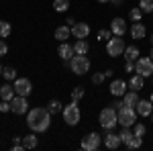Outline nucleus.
<instances>
[{"label": "nucleus", "instance_id": "9d476101", "mask_svg": "<svg viewBox=\"0 0 153 151\" xmlns=\"http://www.w3.org/2000/svg\"><path fill=\"white\" fill-rule=\"evenodd\" d=\"M12 86H14V90H16L19 96H29V94L33 92V84H31L29 78H16Z\"/></svg>", "mask_w": 153, "mask_h": 151}, {"label": "nucleus", "instance_id": "f8f14e48", "mask_svg": "<svg viewBox=\"0 0 153 151\" xmlns=\"http://www.w3.org/2000/svg\"><path fill=\"white\" fill-rule=\"evenodd\" d=\"M127 88H129V84L123 82V80H112L110 82V94L117 96V98L125 96V94H127Z\"/></svg>", "mask_w": 153, "mask_h": 151}, {"label": "nucleus", "instance_id": "6e6552de", "mask_svg": "<svg viewBox=\"0 0 153 151\" xmlns=\"http://www.w3.org/2000/svg\"><path fill=\"white\" fill-rule=\"evenodd\" d=\"M135 71L141 74L143 78H151L153 76V59L151 57H139L135 61Z\"/></svg>", "mask_w": 153, "mask_h": 151}, {"label": "nucleus", "instance_id": "423d86ee", "mask_svg": "<svg viewBox=\"0 0 153 151\" xmlns=\"http://www.w3.org/2000/svg\"><path fill=\"white\" fill-rule=\"evenodd\" d=\"M125 41H123V37H112V39H108L106 41V55H110V57H118V55H123L125 53Z\"/></svg>", "mask_w": 153, "mask_h": 151}, {"label": "nucleus", "instance_id": "393cba45", "mask_svg": "<svg viewBox=\"0 0 153 151\" xmlns=\"http://www.w3.org/2000/svg\"><path fill=\"white\" fill-rule=\"evenodd\" d=\"M133 135H135V133L131 131V127H123V131L118 133V137H120V143H123V145H127V143L133 139Z\"/></svg>", "mask_w": 153, "mask_h": 151}, {"label": "nucleus", "instance_id": "5701e85b", "mask_svg": "<svg viewBox=\"0 0 153 151\" xmlns=\"http://www.w3.org/2000/svg\"><path fill=\"white\" fill-rule=\"evenodd\" d=\"M139 100H141V98H139V92H135V90H131V92H127L125 96H123V102H125L127 106H133V108L137 106Z\"/></svg>", "mask_w": 153, "mask_h": 151}, {"label": "nucleus", "instance_id": "1a4fd4ad", "mask_svg": "<svg viewBox=\"0 0 153 151\" xmlns=\"http://www.w3.org/2000/svg\"><path fill=\"white\" fill-rule=\"evenodd\" d=\"M10 112L14 115H25V112H29V102H27V96H14L10 100Z\"/></svg>", "mask_w": 153, "mask_h": 151}, {"label": "nucleus", "instance_id": "dca6fc26", "mask_svg": "<svg viewBox=\"0 0 153 151\" xmlns=\"http://www.w3.org/2000/svg\"><path fill=\"white\" fill-rule=\"evenodd\" d=\"M131 37L135 39V41H139V39H145V35H147V29H145V25L139 21V23H133V27L129 29Z\"/></svg>", "mask_w": 153, "mask_h": 151}, {"label": "nucleus", "instance_id": "f3484780", "mask_svg": "<svg viewBox=\"0 0 153 151\" xmlns=\"http://www.w3.org/2000/svg\"><path fill=\"white\" fill-rule=\"evenodd\" d=\"M55 39H57L59 43H63L65 39H70V35H71V27L70 25H59L57 29H55Z\"/></svg>", "mask_w": 153, "mask_h": 151}, {"label": "nucleus", "instance_id": "4c0bfd02", "mask_svg": "<svg viewBox=\"0 0 153 151\" xmlns=\"http://www.w3.org/2000/svg\"><path fill=\"white\" fill-rule=\"evenodd\" d=\"M6 53H8V45H6V41L0 39V57H4Z\"/></svg>", "mask_w": 153, "mask_h": 151}, {"label": "nucleus", "instance_id": "a878e982", "mask_svg": "<svg viewBox=\"0 0 153 151\" xmlns=\"http://www.w3.org/2000/svg\"><path fill=\"white\" fill-rule=\"evenodd\" d=\"M2 76H4L6 82H14L16 78H19V76H16V70L10 68V65H8V68H2Z\"/></svg>", "mask_w": 153, "mask_h": 151}, {"label": "nucleus", "instance_id": "f03ea898", "mask_svg": "<svg viewBox=\"0 0 153 151\" xmlns=\"http://www.w3.org/2000/svg\"><path fill=\"white\" fill-rule=\"evenodd\" d=\"M98 123H100V127L104 129V131H112V129L118 125V112L114 106H106L102 108V112L98 116Z\"/></svg>", "mask_w": 153, "mask_h": 151}, {"label": "nucleus", "instance_id": "c85d7f7f", "mask_svg": "<svg viewBox=\"0 0 153 151\" xmlns=\"http://www.w3.org/2000/svg\"><path fill=\"white\" fill-rule=\"evenodd\" d=\"M47 110L51 112V116H53V115H57V112H61V110H63V106H61V102H59V100H49Z\"/></svg>", "mask_w": 153, "mask_h": 151}, {"label": "nucleus", "instance_id": "4be33fe9", "mask_svg": "<svg viewBox=\"0 0 153 151\" xmlns=\"http://www.w3.org/2000/svg\"><path fill=\"white\" fill-rule=\"evenodd\" d=\"M74 51H76V55H86V53L90 51L88 41H86V39H78V41L74 43Z\"/></svg>", "mask_w": 153, "mask_h": 151}, {"label": "nucleus", "instance_id": "58836bf2", "mask_svg": "<svg viewBox=\"0 0 153 151\" xmlns=\"http://www.w3.org/2000/svg\"><path fill=\"white\" fill-rule=\"evenodd\" d=\"M0 112H10V100H2V104H0Z\"/></svg>", "mask_w": 153, "mask_h": 151}, {"label": "nucleus", "instance_id": "7c9ffc66", "mask_svg": "<svg viewBox=\"0 0 153 151\" xmlns=\"http://www.w3.org/2000/svg\"><path fill=\"white\" fill-rule=\"evenodd\" d=\"M12 33V27L10 23H6V21H0V39H6V37Z\"/></svg>", "mask_w": 153, "mask_h": 151}, {"label": "nucleus", "instance_id": "c03bdc74", "mask_svg": "<svg viewBox=\"0 0 153 151\" xmlns=\"http://www.w3.org/2000/svg\"><path fill=\"white\" fill-rule=\"evenodd\" d=\"M149 57H151V59H153V45H151V55H149Z\"/></svg>", "mask_w": 153, "mask_h": 151}, {"label": "nucleus", "instance_id": "72a5a7b5", "mask_svg": "<svg viewBox=\"0 0 153 151\" xmlns=\"http://www.w3.org/2000/svg\"><path fill=\"white\" fill-rule=\"evenodd\" d=\"M133 133L139 135V137H143V135L147 133V127H145L143 123H135V125H133Z\"/></svg>", "mask_w": 153, "mask_h": 151}, {"label": "nucleus", "instance_id": "2eb2a0df", "mask_svg": "<svg viewBox=\"0 0 153 151\" xmlns=\"http://www.w3.org/2000/svg\"><path fill=\"white\" fill-rule=\"evenodd\" d=\"M57 55L63 61H70L71 59V55H76V51H74V45H70V43H59V47H57Z\"/></svg>", "mask_w": 153, "mask_h": 151}, {"label": "nucleus", "instance_id": "c756f323", "mask_svg": "<svg viewBox=\"0 0 153 151\" xmlns=\"http://www.w3.org/2000/svg\"><path fill=\"white\" fill-rule=\"evenodd\" d=\"M53 8L55 12H65L70 8V0H53Z\"/></svg>", "mask_w": 153, "mask_h": 151}, {"label": "nucleus", "instance_id": "a19ab883", "mask_svg": "<svg viewBox=\"0 0 153 151\" xmlns=\"http://www.w3.org/2000/svg\"><path fill=\"white\" fill-rule=\"evenodd\" d=\"M110 4H114V6H120V4H123V0H110Z\"/></svg>", "mask_w": 153, "mask_h": 151}, {"label": "nucleus", "instance_id": "9b49d317", "mask_svg": "<svg viewBox=\"0 0 153 151\" xmlns=\"http://www.w3.org/2000/svg\"><path fill=\"white\" fill-rule=\"evenodd\" d=\"M71 35L76 39H88L90 35V25L88 23H74L71 25Z\"/></svg>", "mask_w": 153, "mask_h": 151}, {"label": "nucleus", "instance_id": "0eeeda50", "mask_svg": "<svg viewBox=\"0 0 153 151\" xmlns=\"http://www.w3.org/2000/svg\"><path fill=\"white\" fill-rule=\"evenodd\" d=\"M100 145H102V137L98 135V133H88V135H84L82 143H80V147L84 151H96L100 149Z\"/></svg>", "mask_w": 153, "mask_h": 151}, {"label": "nucleus", "instance_id": "f257e3e1", "mask_svg": "<svg viewBox=\"0 0 153 151\" xmlns=\"http://www.w3.org/2000/svg\"><path fill=\"white\" fill-rule=\"evenodd\" d=\"M27 125L33 133H45L49 127H51V112L47 108H41V106H35L27 112Z\"/></svg>", "mask_w": 153, "mask_h": 151}, {"label": "nucleus", "instance_id": "39448f33", "mask_svg": "<svg viewBox=\"0 0 153 151\" xmlns=\"http://www.w3.org/2000/svg\"><path fill=\"white\" fill-rule=\"evenodd\" d=\"M70 70L76 74V76H84L90 71V59L86 55H74L70 59Z\"/></svg>", "mask_w": 153, "mask_h": 151}, {"label": "nucleus", "instance_id": "412c9836", "mask_svg": "<svg viewBox=\"0 0 153 151\" xmlns=\"http://www.w3.org/2000/svg\"><path fill=\"white\" fill-rule=\"evenodd\" d=\"M14 96H16V90H14L12 84H4V86L0 88V98H2V100H12Z\"/></svg>", "mask_w": 153, "mask_h": 151}, {"label": "nucleus", "instance_id": "473e14b6", "mask_svg": "<svg viewBox=\"0 0 153 151\" xmlns=\"http://www.w3.org/2000/svg\"><path fill=\"white\" fill-rule=\"evenodd\" d=\"M143 145V137H139V135H133V139L127 143V149H139Z\"/></svg>", "mask_w": 153, "mask_h": 151}, {"label": "nucleus", "instance_id": "8fccbe9b", "mask_svg": "<svg viewBox=\"0 0 153 151\" xmlns=\"http://www.w3.org/2000/svg\"><path fill=\"white\" fill-rule=\"evenodd\" d=\"M151 115H153V112H151Z\"/></svg>", "mask_w": 153, "mask_h": 151}, {"label": "nucleus", "instance_id": "2f4dec72", "mask_svg": "<svg viewBox=\"0 0 153 151\" xmlns=\"http://www.w3.org/2000/svg\"><path fill=\"white\" fill-rule=\"evenodd\" d=\"M139 8L143 10V14H151L153 12V0H139Z\"/></svg>", "mask_w": 153, "mask_h": 151}, {"label": "nucleus", "instance_id": "ddd939ff", "mask_svg": "<svg viewBox=\"0 0 153 151\" xmlns=\"http://www.w3.org/2000/svg\"><path fill=\"white\" fill-rule=\"evenodd\" d=\"M135 110H137V115L139 116H151L153 112V102L147 98V100H139L137 106H135Z\"/></svg>", "mask_w": 153, "mask_h": 151}, {"label": "nucleus", "instance_id": "a18cd8bd", "mask_svg": "<svg viewBox=\"0 0 153 151\" xmlns=\"http://www.w3.org/2000/svg\"><path fill=\"white\" fill-rule=\"evenodd\" d=\"M149 100H151V102H153V92H151V96H149Z\"/></svg>", "mask_w": 153, "mask_h": 151}, {"label": "nucleus", "instance_id": "bb28decb", "mask_svg": "<svg viewBox=\"0 0 153 151\" xmlns=\"http://www.w3.org/2000/svg\"><path fill=\"white\" fill-rule=\"evenodd\" d=\"M84 94H86L84 86H76V88H71V100H74V102H80V100L84 98Z\"/></svg>", "mask_w": 153, "mask_h": 151}, {"label": "nucleus", "instance_id": "c9c22d12", "mask_svg": "<svg viewBox=\"0 0 153 151\" xmlns=\"http://www.w3.org/2000/svg\"><path fill=\"white\" fill-rule=\"evenodd\" d=\"M104 71H98V74H94V76H92V84H94V86H100V84H102V82H104Z\"/></svg>", "mask_w": 153, "mask_h": 151}, {"label": "nucleus", "instance_id": "37998d69", "mask_svg": "<svg viewBox=\"0 0 153 151\" xmlns=\"http://www.w3.org/2000/svg\"><path fill=\"white\" fill-rule=\"evenodd\" d=\"M96 2H100V4H106V2H110V0H96Z\"/></svg>", "mask_w": 153, "mask_h": 151}, {"label": "nucleus", "instance_id": "e433bc0d", "mask_svg": "<svg viewBox=\"0 0 153 151\" xmlns=\"http://www.w3.org/2000/svg\"><path fill=\"white\" fill-rule=\"evenodd\" d=\"M125 71L127 74H135V61H125Z\"/></svg>", "mask_w": 153, "mask_h": 151}, {"label": "nucleus", "instance_id": "6ab92c4d", "mask_svg": "<svg viewBox=\"0 0 153 151\" xmlns=\"http://www.w3.org/2000/svg\"><path fill=\"white\" fill-rule=\"evenodd\" d=\"M139 53L141 51H139L137 45H129V47H125V53L123 55H125V61H137L139 59Z\"/></svg>", "mask_w": 153, "mask_h": 151}, {"label": "nucleus", "instance_id": "79ce46f5", "mask_svg": "<svg viewBox=\"0 0 153 151\" xmlns=\"http://www.w3.org/2000/svg\"><path fill=\"white\" fill-rule=\"evenodd\" d=\"M12 143H23V137H12Z\"/></svg>", "mask_w": 153, "mask_h": 151}, {"label": "nucleus", "instance_id": "de8ad7c7", "mask_svg": "<svg viewBox=\"0 0 153 151\" xmlns=\"http://www.w3.org/2000/svg\"><path fill=\"white\" fill-rule=\"evenodd\" d=\"M151 45H153V37H151Z\"/></svg>", "mask_w": 153, "mask_h": 151}, {"label": "nucleus", "instance_id": "a211bd4d", "mask_svg": "<svg viewBox=\"0 0 153 151\" xmlns=\"http://www.w3.org/2000/svg\"><path fill=\"white\" fill-rule=\"evenodd\" d=\"M143 86H145V78H143L141 74H133L129 80V88L131 90H135V92H141Z\"/></svg>", "mask_w": 153, "mask_h": 151}, {"label": "nucleus", "instance_id": "ea45409f", "mask_svg": "<svg viewBox=\"0 0 153 151\" xmlns=\"http://www.w3.org/2000/svg\"><path fill=\"white\" fill-rule=\"evenodd\" d=\"M23 143H12V151H23Z\"/></svg>", "mask_w": 153, "mask_h": 151}, {"label": "nucleus", "instance_id": "aec40b11", "mask_svg": "<svg viewBox=\"0 0 153 151\" xmlns=\"http://www.w3.org/2000/svg\"><path fill=\"white\" fill-rule=\"evenodd\" d=\"M118 145H120V137L108 131V135L104 137V147H106V149H117Z\"/></svg>", "mask_w": 153, "mask_h": 151}, {"label": "nucleus", "instance_id": "f704fd0d", "mask_svg": "<svg viewBox=\"0 0 153 151\" xmlns=\"http://www.w3.org/2000/svg\"><path fill=\"white\" fill-rule=\"evenodd\" d=\"M108 39H112V31H110V29L98 31V41H108Z\"/></svg>", "mask_w": 153, "mask_h": 151}, {"label": "nucleus", "instance_id": "09e8293b", "mask_svg": "<svg viewBox=\"0 0 153 151\" xmlns=\"http://www.w3.org/2000/svg\"><path fill=\"white\" fill-rule=\"evenodd\" d=\"M151 82H153V76H151Z\"/></svg>", "mask_w": 153, "mask_h": 151}, {"label": "nucleus", "instance_id": "7ed1b4c3", "mask_svg": "<svg viewBox=\"0 0 153 151\" xmlns=\"http://www.w3.org/2000/svg\"><path fill=\"white\" fill-rule=\"evenodd\" d=\"M61 116H63L65 125L76 127V125L80 123V118H82V112H80V106H78V102H74V100H71L70 104H65V106H63V110H61Z\"/></svg>", "mask_w": 153, "mask_h": 151}, {"label": "nucleus", "instance_id": "cd10ccee", "mask_svg": "<svg viewBox=\"0 0 153 151\" xmlns=\"http://www.w3.org/2000/svg\"><path fill=\"white\" fill-rule=\"evenodd\" d=\"M141 19H143V10L139 8V6L131 8V12H129V21H131V23H139Z\"/></svg>", "mask_w": 153, "mask_h": 151}, {"label": "nucleus", "instance_id": "49530a36", "mask_svg": "<svg viewBox=\"0 0 153 151\" xmlns=\"http://www.w3.org/2000/svg\"><path fill=\"white\" fill-rule=\"evenodd\" d=\"M0 76H2V65H0Z\"/></svg>", "mask_w": 153, "mask_h": 151}, {"label": "nucleus", "instance_id": "20e7f679", "mask_svg": "<svg viewBox=\"0 0 153 151\" xmlns=\"http://www.w3.org/2000/svg\"><path fill=\"white\" fill-rule=\"evenodd\" d=\"M117 112H118V125L120 127H133L137 123V110L133 106H127L123 102V106L118 108Z\"/></svg>", "mask_w": 153, "mask_h": 151}, {"label": "nucleus", "instance_id": "b1692460", "mask_svg": "<svg viewBox=\"0 0 153 151\" xmlns=\"http://www.w3.org/2000/svg\"><path fill=\"white\" fill-rule=\"evenodd\" d=\"M37 145H39V137H37L35 133L25 135V137H23V147H25V149H35Z\"/></svg>", "mask_w": 153, "mask_h": 151}, {"label": "nucleus", "instance_id": "4468645a", "mask_svg": "<svg viewBox=\"0 0 153 151\" xmlns=\"http://www.w3.org/2000/svg\"><path fill=\"white\" fill-rule=\"evenodd\" d=\"M110 31H112V35L117 37H123L127 33V23H125V19H112V23H110Z\"/></svg>", "mask_w": 153, "mask_h": 151}]
</instances>
